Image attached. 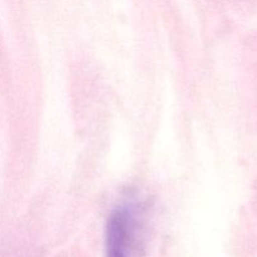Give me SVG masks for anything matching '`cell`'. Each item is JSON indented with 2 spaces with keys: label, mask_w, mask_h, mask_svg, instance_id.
Returning <instances> with one entry per match:
<instances>
[{
  "label": "cell",
  "mask_w": 257,
  "mask_h": 257,
  "mask_svg": "<svg viewBox=\"0 0 257 257\" xmlns=\"http://www.w3.org/2000/svg\"><path fill=\"white\" fill-rule=\"evenodd\" d=\"M133 233L132 213L118 207L110 213L105 228V257H128Z\"/></svg>",
  "instance_id": "cell-1"
}]
</instances>
